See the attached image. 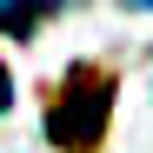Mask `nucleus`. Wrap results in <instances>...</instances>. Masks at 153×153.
Listing matches in <instances>:
<instances>
[{"label":"nucleus","instance_id":"nucleus-3","mask_svg":"<svg viewBox=\"0 0 153 153\" xmlns=\"http://www.w3.org/2000/svg\"><path fill=\"white\" fill-rule=\"evenodd\" d=\"M7 100H13V87H7V67H0V107H7Z\"/></svg>","mask_w":153,"mask_h":153},{"label":"nucleus","instance_id":"nucleus-2","mask_svg":"<svg viewBox=\"0 0 153 153\" xmlns=\"http://www.w3.org/2000/svg\"><path fill=\"white\" fill-rule=\"evenodd\" d=\"M53 0H33V7H0V33H33V20H53Z\"/></svg>","mask_w":153,"mask_h":153},{"label":"nucleus","instance_id":"nucleus-1","mask_svg":"<svg viewBox=\"0 0 153 153\" xmlns=\"http://www.w3.org/2000/svg\"><path fill=\"white\" fill-rule=\"evenodd\" d=\"M107 113H113V73L107 67H73L53 107H47V140L60 153H93L100 133H107Z\"/></svg>","mask_w":153,"mask_h":153}]
</instances>
